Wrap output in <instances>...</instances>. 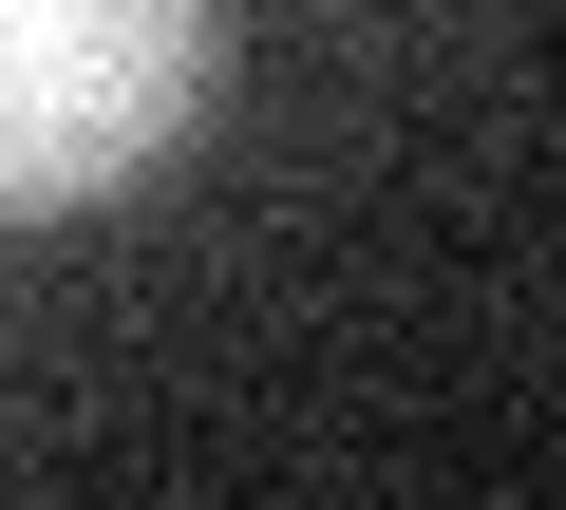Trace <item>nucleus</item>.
<instances>
[{
    "instance_id": "obj_1",
    "label": "nucleus",
    "mask_w": 566,
    "mask_h": 510,
    "mask_svg": "<svg viewBox=\"0 0 566 510\" xmlns=\"http://www.w3.org/2000/svg\"><path fill=\"white\" fill-rule=\"evenodd\" d=\"M208 95V0H0V208L133 189Z\"/></svg>"
}]
</instances>
